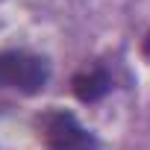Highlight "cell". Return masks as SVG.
Returning a JSON list of instances; mask_svg holds the SVG:
<instances>
[{
	"label": "cell",
	"mask_w": 150,
	"mask_h": 150,
	"mask_svg": "<svg viewBox=\"0 0 150 150\" xmlns=\"http://www.w3.org/2000/svg\"><path fill=\"white\" fill-rule=\"evenodd\" d=\"M44 138L53 150H100L97 138L74 118L71 112L44 115Z\"/></svg>",
	"instance_id": "obj_2"
},
{
	"label": "cell",
	"mask_w": 150,
	"mask_h": 150,
	"mask_svg": "<svg viewBox=\"0 0 150 150\" xmlns=\"http://www.w3.org/2000/svg\"><path fill=\"white\" fill-rule=\"evenodd\" d=\"M141 50H144V56L150 59V33H147V38H144V47H141Z\"/></svg>",
	"instance_id": "obj_4"
},
{
	"label": "cell",
	"mask_w": 150,
	"mask_h": 150,
	"mask_svg": "<svg viewBox=\"0 0 150 150\" xmlns=\"http://www.w3.org/2000/svg\"><path fill=\"white\" fill-rule=\"evenodd\" d=\"M112 88V77L103 71V68H91V71H83L74 77V94L83 103H97L100 97H106Z\"/></svg>",
	"instance_id": "obj_3"
},
{
	"label": "cell",
	"mask_w": 150,
	"mask_h": 150,
	"mask_svg": "<svg viewBox=\"0 0 150 150\" xmlns=\"http://www.w3.org/2000/svg\"><path fill=\"white\" fill-rule=\"evenodd\" d=\"M50 80V68L41 56L21 50L0 53V88H18L24 94H38Z\"/></svg>",
	"instance_id": "obj_1"
}]
</instances>
